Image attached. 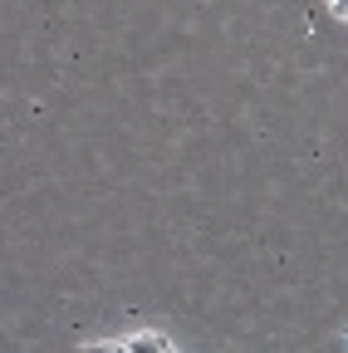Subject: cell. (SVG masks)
I'll use <instances>...</instances> for the list:
<instances>
[{
	"label": "cell",
	"instance_id": "obj_1",
	"mask_svg": "<svg viewBox=\"0 0 348 353\" xmlns=\"http://www.w3.org/2000/svg\"><path fill=\"white\" fill-rule=\"evenodd\" d=\"M123 353H167V339H157V334H133V339H123Z\"/></svg>",
	"mask_w": 348,
	"mask_h": 353
},
{
	"label": "cell",
	"instance_id": "obj_2",
	"mask_svg": "<svg viewBox=\"0 0 348 353\" xmlns=\"http://www.w3.org/2000/svg\"><path fill=\"white\" fill-rule=\"evenodd\" d=\"M329 6H334V15H338V20H348V0H329Z\"/></svg>",
	"mask_w": 348,
	"mask_h": 353
},
{
	"label": "cell",
	"instance_id": "obj_3",
	"mask_svg": "<svg viewBox=\"0 0 348 353\" xmlns=\"http://www.w3.org/2000/svg\"><path fill=\"white\" fill-rule=\"evenodd\" d=\"M89 353H123V343L113 348V343H103V348H89Z\"/></svg>",
	"mask_w": 348,
	"mask_h": 353
},
{
	"label": "cell",
	"instance_id": "obj_4",
	"mask_svg": "<svg viewBox=\"0 0 348 353\" xmlns=\"http://www.w3.org/2000/svg\"><path fill=\"white\" fill-rule=\"evenodd\" d=\"M167 353H172V348H167Z\"/></svg>",
	"mask_w": 348,
	"mask_h": 353
}]
</instances>
